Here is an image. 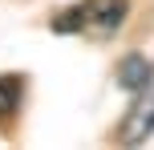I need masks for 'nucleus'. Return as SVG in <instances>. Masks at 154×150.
<instances>
[{
    "mask_svg": "<svg viewBox=\"0 0 154 150\" xmlns=\"http://www.w3.org/2000/svg\"><path fill=\"white\" fill-rule=\"evenodd\" d=\"M146 73H150V65L142 61V57H126V61H122V85L126 89H138L142 81H146Z\"/></svg>",
    "mask_w": 154,
    "mask_h": 150,
    "instance_id": "obj_4",
    "label": "nucleus"
},
{
    "mask_svg": "<svg viewBox=\"0 0 154 150\" xmlns=\"http://www.w3.org/2000/svg\"><path fill=\"white\" fill-rule=\"evenodd\" d=\"M20 97H24V77L16 73H0V122L12 118L20 110Z\"/></svg>",
    "mask_w": 154,
    "mask_h": 150,
    "instance_id": "obj_3",
    "label": "nucleus"
},
{
    "mask_svg": "<svg viewBox=\"0 0 154 150\" xmlns=\"http://www.w3.org/2000/svg\"><path fill=\"white\" fill-rule=\"evenodd\" d=\"M73 16H77L73 24H81V29L114 32L118 24H122V16H126V0H89V4H81Z\"/></svg>",
    "mask_w": 154,
    "mask_h": 150,
    "instance_id": "obj_2",
    "label": "nucleus"
},
{
    "mask_svg": "<svg viewBox=\"0 0 154 150\" xmlns=\"http://www.w3.org/2000/svg\"><path fill=\"white\" fill-rule=\"evenodd\" d=\"M138 102H134V110H130V118H126V126H122V146H138V142H146V138L154 134V69L146 73V81H142L138 89Z\"/></svg>",
    "mask_w": 154,
    "mask_h": 150,
    "instance_id": "obj_1",
    "label": "nucleus"
}]
</instances>
